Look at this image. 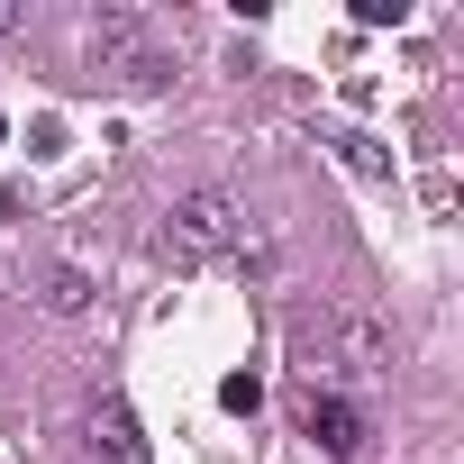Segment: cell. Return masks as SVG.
Wrapping results in <instances>:
<instances>
[{"mask_svg": "<svg viewBox=\"0 0 464 464\" xmlns=\"http://www.w3.org/2000/svg\"><path fill=\"white\" fill-rule=\"evenodd\" d=\"M246 246V209L227 200V191H182L164 209V256L173 265H218V256H237Z\"/></svg>", "mask_w": 464, "mask_h": 464, "instance_id": "cell-1", "label": "cell"}, {"mask_svg": "<svg viewBox=\"0 0 464 464\" xmlns=\"http://www.w3.org/2000/svg\"><path fill=\"white\" fill-rule=\"evenodd\" d=\"M92 64H101L119 92H164V82H173V64H164V46L146 37L137 10H101V19H92Z\"/></svg>", "mask_w": 464, "mask_h": 464, "instance_id": "cell-2", "label": "cell"}, {"mask_svg": "<svg viewBox=\"0 0 464 464\" xmlns=\"http://www.w3.org/2000/svg\"><path fill=\"white\" fill-rule=\"evenodd\" d=\"M301 437H310L319 455L355 464V455H364V410H355L346 392H310V401H301Z\"/></svg>", "mask_w": 464, "mask_h": 464, "instance_id": "cell-3", "label": "cell"}, {"mask_svg": "<svg viewBox=\"0 0 464 464\" xmlns=\"http://www.w3.org/2000/svg\"><path fill=\"white\" fill-rule=\"evenodd\" d=\"M92 464H146V437H137L128 401H101L92 410Z\"/></svg>", "mask_w": 464, "mask_h": 464, "instance_id": "cell-4", "label": "cell"}, {"mask_svg": "<svg viewBox=\"0 0 464 464\" xmlns=\"http://www.w3.org/2000/svg\"><path fill=\"white\" fill-rule=\"evenodd\" d=\"M46 310H55V319H82V310H92V283H82L73 265H55V274H46Z\"/></svg>", "mask_w": 464, "mask_h": 464, "instance_id": "cell-5", "label": "cell"}, {"mask_svg": "<svg viewBox=\"0 0 464 464\" xmlns=\"http://www.w3.org/2000/svg\"><path fill=\"white\" fill-rule=\"evenodd\" d=\"M337 155H346V173H364V182H382V173H392V164H382V146H373V137H355V128L337 137Z\"/></svg>", "mask_w": 464, "mask_h": 464, "instance_id": "cell-6", "label": "cell"}, {"mask_svg": "<svg viewBox=\"0 0 464 464\" xmlns=\"http://www.w3.org/2000/svg\"><path fill=\"white\" fill-rule=\"evenodd\" d=\"M218 401L237 410V419H256V410H265V382H256V373H227V382H218Z\"/></svg>", "mask_w": 464, "mask_h": 464, "instance_id": "cell-7", "label": "cell"}, {"mask_svg": "<svg viewBox=\"0 0 464 464\" xmlns=\"http://www.w3.org/2000/svg\"><path fill=\"white\" fill-rule=\"evenodd\" d=\"M10 28H19V10H10V0H0V37H10Z\"/></svg>", "mask_w": 464, "mask_h": 464, "instance_id": "cell-8", "label": "cell"}, {"mask_svg": "<svg viewBox=\"0 0 464 464\" xmlns=\"http://www.w3.org/2000/svg\"><path fill=\"white\" fill-rule=\"evenodd\" d=\"M0 137H10V110H0Z\"/></svg>", "mask_w": 464, "mask_h": 464, "instance_id": "cell-9", "label": "cell"}]
</instances>
